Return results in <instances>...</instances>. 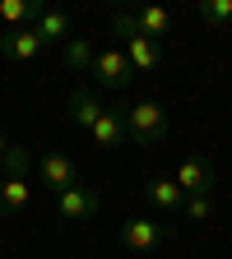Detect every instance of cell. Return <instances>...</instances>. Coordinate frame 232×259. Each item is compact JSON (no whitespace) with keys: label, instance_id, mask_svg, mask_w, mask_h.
<instances>
[{"label":"cell","instance_id":"cell-6","mask_svg":"<svg viewBox=\"0 0 232 259\" xmlns=\"http://www.w3.org/2000/svg\"><path fill=\"white\" fill-rule=\"evenodd\" d=\"M38 185H47L51 194H60V190H70V185H79V171H75V162L65 157V153H42V162H38Z\"/></svg>","mask_w":232,"mask_h":259},{"label":"cell","instance_id":"cell-2","mask_svg":"<svg viewBox=\"0 0 232 259\" xmlns=\"http://www.w3.org/2000/svg\"><path fill=\"white\" fill-rule=\"evenodd\" d=\"M121 111H125V135H130L135 148H153V144L168 139V111H162L153 97H144L135 107H121Z\"/></svg>","mask_w":232,"mask_h":259},{"label":"cell","instance_id":"cell-7","mask_svg":"<svg viewBox=\"0 0 232 259\" xmlns=\"http://www.w3.org/2000/svg\"><path fill=\"white\" fill-rule=\"evenodd\" d=\"M97 208H103V199H97V190H88V185H70V190L56 194V213H60L65 222H84V218H93Z\"/></svg>","mask_w":232,"mask_h":259},{"label":"cell","instance_id":"cell-12","mask_svg":"<svg viewBox=\"0 0 232 259\" xmlns=\"http://www.w3.org/2000/svg\"><path fill=\"white\" fill-rule=\"evenodd\" d=\"M130 19H135V28L144 32L149 42H162V37H172V14L162 10V5H144V10H135Z\"/></svg>","mask_w":232,"mask_h":259},{"label":"cell","instance_id":"cell-3","mask_svg":"<svg viewBox=\"0 0 232 259\" xmlns=\"http://www.w3.org/2000/svg\"><path fill=\"white\" fill-rule=\"evenodd\" d=\"M172 181L181 185L186 199H209V194L218 190V171H214V162H209V157H200V153L181 157V167H177V176H172Z\"/></svg>","mask_w":232,"mask_h":259},{"label":"cell","instance_id":"cell-11","mask_svg":"<svg viewBox=\"0 0 232 259\" xmlns=\"http://www.w3.org/2000/svg\"><path fill=\"white\" fill-rule=\"evenodd\" d=\"M38 32H42V42L51 47H65V42H70L75 37V19L70 14H65V10H51V5H42L38 10Z\"/></svg>","mask_w":232,"mask_h":259},{"label":"cell","instance_id":"cell-9","mask_svg":"<svg viewBox=\"0 0 232 259\" xmlns=\"http://www.w3.org/2000/svg\"><path fill=\"white\" fill-rule=\"evenodd\" d=\"M42 47H47V42H42L38 23H32V28H28V23H23V28H10L5 37H0V51H5L10 60H38Z\"/></svg>","mask_w":232,"mask_h":259},{"label":"cell","instance_id":"cell-18","mask_svg":"<svg viewBox=\"0 0 232 259\" xmlns=\"http://www.w3.org/2000/svg\"><path fill=\"white\" fill-rule=\"evenodd\" d=\"M28 167H32L28 148H5V171H28Z\"/></svg>","mask_w":232,"mask_h":259},{"label":"cell","instance_id":"cell-19","mask_svg":"<svg viewBox=\"0 0 232 259\" xmlns=\"http://www.w3.org/2000/svg\"><path fill=\"white\" fill-rule=\"evenodd\" d=\"M209 213H214V204H209V199H186V218H190V222H205Z\"/></svg>","mask_w":232,"mask_h":259},{"label":"cell","instance_id":"cell-15","mask_svg":"<svg viewBox=\"0 0 232 259\" xmlns=\"http://www.w3.org/2000/svg\"><path fill=\"white\" fill-rule=\"evenodd\" d=\"M60 60L70 65L75 74H84L88 65H93V42H88V37H79V32H75V37H70V42L60 47Z\"/></svg>","mask_w":232,"mask_h":259},{"label":"cell","instance_id":"cell-10","mask_svg":"<svg viewBox=\"0 0 232 259\" xmlns=\"http://www.w3.org/2000/svg\"><path fill=\"white\" fill-rule=\"evenodd\" d=\"M93 144L97 148H121V144H130V135H125V111L121 107H103V116L93 120Z\"/></svg>","mask_w":232,"mask_h":259},{"label":"cell","instance_id":"cell-13","mask_svg":"<svg viewBox=\"0 0 232 259\" xmlns=\"http://www.w3.org/2000/svg\"><path fill=\"white\" fill-rule=\"evenodd\" d=\"M103 116V97H97L93 88H75L70 93V120L79 130H93V120Z\"/></svg>","mask_w":232,"mask_h":259},{"label":"cell","instance_id":"cell-16","mask_svg":"<svg viewBox=\"0 0 232 259\" xmlns=\"http://www.w3.org/2000/svg\"><path fill=\"white\" fill-rule=\"evenodd\" d=\"M42 5H32V0H0V23L10 28H23V19H38Z\"/></svg>","mask_w":232,"mask_h":259},{"label":"cell","instance_id":"cell-8","mask_svg":"<svg viewBox=\"0 0 232 259\" xmlns=\"http://www.w3.org/2000/svg\"><path fill=\"white\" fill-rule=\"evenodd\" d=\"M32 199V181L28 171H5L0 176V218H19Z\"/></svg>","mask_w":232,"mask_h":259},{"label":"cell","instance_id":"cell-17","mask_svg":"<svg viewBox=\"0 0 232 259\" xmlns=\"http://www.w3.org/2000/svg\"><path fill=\"white\" fill-rule=\"evenodd\" d=\"M195 10L209 28H232V0H200Z\"/></svg>","mask_w":232,"mask_h":259},{"label":"cell","instance_id":"cell-4","mask_svg":"<svg viewBox=\"0 0 232 259\" xmlns=\"http://www.w3.org/2000/svg\"><path fill=\"white\" fill-rule=\"evenodd\" d=\"M88 74H93V83H97V88L121 93V88H130V79H135V65L125 60V51H121V47H107V51H93Z\"/></svg>","mask_w":232,"mask_h":259},{"label":"cell","instance_id":"cell-5","mask_svg":"<svg viewBox=\"0 0 232 259\" xmlns=\"http://www.w3.org/2000/svg\"><path fill=\"white\" fill-rule=\"evenodd\" d=\"M162 241H168V222H153V218H125L121 222V245L135 250V254H144Z\"/></svg>","mask_w":232,"mask_h":259},{"label":"cell","instance_id":"cell-1","mask_svg":"<svg viewBox=\"0 0 232 259\" xmlns=\"http://www.w3.org/2000/svg\"><path fill=\"white\" fill-rule=\"evenodd\" d=\"M112 32L121 37V51H125V60H130V65H135V74H149V70H158V65H162V47H158V42H149L144 32L135 28L130 10H116V14H112Z\"/></svg>","mask_w":232,"mask_h":259},{"label":"cell","instance_id":"cell-14","mask_svg":"<svg viewBox=\"0 0 232 259\" xmlns=\"http://www.w3.org/2000/svg\"><path fill=\"white\" fill-rule=\"evenodd\" d=\"M149 204L162 208V213H177V208H186V194H181V185L172 176H153L149 181Z\"/></svg>","mask_w":232,"mask_h":259}]
</instances>
